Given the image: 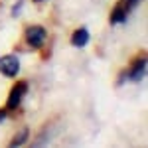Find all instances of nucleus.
Here are the masks:
<instances>
[{
  "label": "nucleus",
  "instance_id": "f257e3e1",
  "mask_svg": "<svg viewBox=\"0 0 148 148\" xmlns=\"http://www.w3.org/2000/svg\"><path fill=\"white\" fill-rule=\"evenodd\" d=\"M46 38H47V32L44 26H28L26 28V42L30 47H42L46 44Z\"/></svg>",
  "mask_w": 148,
  "mask_h": 148
},
{
  "label": "nucleus",
  "instance_id": "f03ea898",
  "mask_svg": "<svg viewBox=\"0 0 148 148\" xmlns=\"http://www.w3.org/2000/svg\"><path fill=\"white\" fill-rule=\"evenodd\" d=\"M26 93H28V83H26V81H18L10 89V93H8L6 107H8V109H18L20 103H22V99L26 97Z\"/></svg>",
  "mask_w": 148,
  "mask_h": 148
},
{
  "label": "nucleus",
  "instance_id": "7ed1b4c3",
  "mask_svg": "<svg viewBox=\"0 0 148 148\" xmlns=\"http://www.w3.org/2000/svg\"><path fill=\"white\" fill-rule=\"evenodd\" d=\"M0 73L4 77H16L20 73V59H18V56L10 53V56L0 57Z\"/></svg>",
  "mask_w": 148,
  "mask_h": 148
},
{
  "label": "nucleus",
  "instance_id": "20e7f679",
  "mask_svg": "<svg viewBox=\"0 0 148 148\" xmlns=\"http://www.w3.org/2000/svg\"><path fill=\"white\" fill-rule=\"evenodd\" d=\"M126 77L132 81V83L144 81V77H146V56H140L136 61L132 63V67H130V71H128Z\"/></svg>",
  "mask_w": 148,
  "mask_h": 148
},
{
  "label": "nucleus",
  "instance_id": "39448f33",
  "mask_svg": "<svg viewBox=\"0 0 148 148\" xmlns=\"http://www.w3.org/2000/svg\"><path fill=\"white\" fill-rule=\"evenodd\" d=\"M71 44L75 47H85L89 44V30L87 28H79L71 34Z\"/></svg>",
  "mask_w": 148,
  "mask_h": 148
},
{
  "label": "nucleus",
  "instance_id": "423d86ee",
  "mask_svg": "<svg viewBox=\"0 0 148 148\" xmlns=\"http://www.w3.org/2000/svg\"><path fill=\"white\" fill-rule=\"evenodd\" d=\"M126 16H128V8H126L125 2H121L119 6H114L111 12V24H123L126 22Z\"/></svg>",
  "mask_w": 148,
  "mask_h": 148
},
{
  "label": "nucleus",
  "instance_id": "0eeeda50",
  "mask_svg": "<svg viewBox=\"0 0 148 148\" xmlns=\"http://www.w3.org/2000/svg\"><path fill=\"white\" fill-rule=\"evenodd\" d=\"M28 136H30V128H20L18 130V134L10 140V146H22V144H26V140H28Z\"/></svg>",
  "mask_w": 148,
  "mask_h": 148
},
{
  "label": "nucleus",
  "instance_id": "6e6552de",
  "mask_svg": "<svg viewBox=\"0 0 148 148\" xmlns=\"http://www.w3.org/2000/svg\"><path fill=\"white\" fill-rule=\"evenodd\" d=\"M142 0H125V4H126V8L128 10H132V8H136L138 4H140Z\"/></svg>",
  "mask_w": 148,
  "mask_h": 148
},
{
  "label": "nucleus",
  "instance_id": "1a4fd4ad",
  "mask_svg": "<svg viewBox=\"0 0 148 148\" xmlns=\"http://www.w3.org/2000/svg\"><path fill=\"white\" fill-rule=\"evenodd\" d=\"M4 119H6V111H4V109H0V123H2Z\"/></svg>",
  "mask_w": 148,
  "mask_h": 148
},
{
  "label": "nucleus",
  "instance_id": "9d476101",
  "mask_svg": "<svg viewBox=\"0 0 148 148\" xmlns=\"http://www.w3.org/2000/svg\"><path fill=\"white\" fill-rule=\"evenodd\" d=\"M34 2H44V0H34Z\"/></svg>",
  "mask_w": 148,
  "mask_h": 148
}]
</instances>
